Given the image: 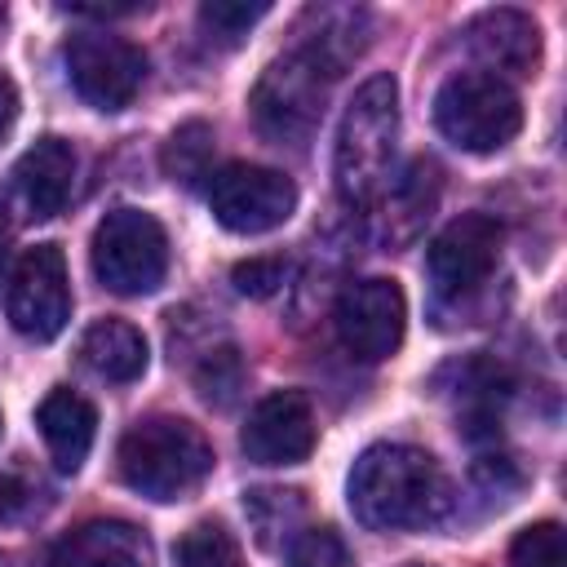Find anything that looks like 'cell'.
I'll return each instance as SVG.
<instances>
[{
    "instance_id": "6da1fadb",
    "label": "cell",
    "mask_w": 567,
    "mask_h": 567,
    "mask_svg": "<svg viewBox=\"0 0 567 567\" xmlns=\"http://www.w3.org/2000/svg\"><path fill=\"white\" fill-rule=\"evenodd\" d=\"M350 509L372 532L430 527L447 509V478L421 447L372 443L350 470Z\"/></svg>"
},
{
    "instance_id": "7a4b0ae2",
    "label": "cell",
    "mask_w": 567,
    "mask_h": 567,
    "mask_svg": "<svg viewBox=\"0 0 567 567\" xmlns=\"http://www.w3.org/2000/svg\"><path fill=\"white\" fill-rule=\"evenodd\" d=\"M394 137H399V84L394 75H372L354 89L337 128L332 177H337V195L350 208H368L385 195L394 168Z\"/></svg>"
},
{
    "instance_id": "3957f363",
    "label": "cell",
    "mask_w": 567,
    "mask_h": 567,
    "mask_svg": "<svg viewBox=\"0 0 567 567\" xmlns=\"http://www.w3.org/2000/svg\"><path fill=\"white\" fill-rule=\"evenodd\" d=\"M213 474V443L186 416H146L120 439V478L151 501H182Z\"/></svg>"
},
{
    "instance_id": "277c9868",
    "label": "cell",
    "mask_w": 567,
    "mask_h": 567,
    "mask_svg": "<svg viewBox=\"0 0 567 567\" xmlns=\"http://www.w3.org/2000/svg\"><path fill=\"white\" fill-rule=\"evenodd\" d=\"M434 124L452 146L470 155H492L518 137L523 102L501 75L461 71L447 75L443 89L434 93Z\"/></svg>"
},
{
    "instance_id": "5b68a950",
    "label": "cell",
    "mask_w": 567,
    "mask_h": 567,
    "mask_svg": "<svg viewBox=\"0 0 567 567\" xmlns=\"http://www.w3.org/2000/svg\"><path fill=\"white\" fill-rule=\"evenodd\" d=\"M93 275L120 297L155 292L168 275V235L142 208H111L93 230Z\"/></svg>"
},
{
    "instance_id": "8992f818",
    "label": "cell",
    "mask_w": 567,
    "mask_h": 567,
    "mask_svg": "<svg viewBox=\"0 0 567 567\" xmlns=\"http://www.w3.org/2000/svg\"><path fill=\"white\" fill-rule=\"evenodd\" d=\"M328 84H332V75L310 53L292 49V53L275 58L261 71V80L252 89V102H248L257 128L279 146H301L315 133V124L323 120Z\"/></svg>"
},
{
    "instance_id": "52a82bcc",
    "label": "cell",
    "mask_w": 567,
    "mask_h": 567,
    "mask_svg": "<svg viewBox=\"0 0 567 567\" xmlns=\"http://www.w3.org/2000/svg\"><path fill=\"white\" fill-rule=\"evenodd\" d=\"M62 62H66L71 89L97 111H124L146 80V53L133 40L111 35V31L66 35Z\"/></svg>"
},
{
    "instance_id": "ba28073f",
    "label": "cell",
    "mask_w": 567,
    "mask_h": 567,
    "mask_svg": "<svg viewBox=\"0 0 567 567\" xmlns=\"http://www.w3.org/2000/svg\"><path fill=\"white\" fill-rule=\"evenodd\" d=\"M208 208L235 235H266L292 217L297 186L279 168L226 164L208 177Z\"/></svg>"
},
{
    "instance_id": "9c48e42d",
    "label": "cell",
    "mask_w": 567,
    "mask_h": 567,
    "mask_svg": "<svg viewBox=\"0 0 567 567\" xmlns=\"http://www.w3.org/2000/svg\"><path fill=\"white\" fill-rule=\"evenodd\" d=\"M4 310H9V323L31 341H53L66 328L71 279H66V257L58 244H35L18 257Z\"/></svg>"
},
{
    "instance_id": "30bf717a",
    "label": "cell",
    "mask_w": 567,
    "mask_h": 567,
    "mask_svg": "<svg viewBox=\"0 0 567 567\" xmlns=\"http://www.w3.org/2000/svg\"><path fill=\"white\" fill-rule=\"evenodd\" d=\"M337 341L359 363H381L403 346L408 301L394 279H359L337 297Z\"/></svg>"
},
{
    "instance_id": "8fae6325",
    "label": "cell",
    "mask_w": 567,
    "mask_h": 567,
    "mask_svg": "<svg viewBox=\"0 0 567 567\" xmlns=\"http://www.w3.org/2000/svg\"><path fill=\"white\" fill-rule=\"evenodd\" d=\"M501 244H505V226L487 213H461L456 221H447L430 252H425V266H430V279L443 297H470L487 284V275L496 270V257H501Z\"/></svg>"
},
{
    "instance_id": "7c38bea8",
    "label": "cell",
    "mask_w": 567,
    "mask_h": 567,
    "mask_svg": "<svg viewBox=\"0 0 567 567\" xmlns=\"http://www.w3.org/2000/svg\"><path fill=\"white\" fill-rule=\"evenodd\" d=\"M239 447L257 465H297L315 447V408L301 390H275L257 399L244 421Z\"/></svg>"
},
{
    "instance_id": "4fadbf2b",
    "label": "cell",
    "mask_w": 567,
    "mask_h": 567,
    "mask_svg": "<svg viewBox=\"0 0 567 567\" xmlns=\"http://www.w3.org/2000/svg\"><path fill=\"white\" fill-rule=\"evenodd\" d=\"M75 186V146L66 137H40L13 164V204L27 221H49L66 208Z\"/></svg>"
},
{
    "instance_id": "5bb4252c",
    "label": "cell",
    "mask_w": 567,
    "mask_h": 567,
    "mask_svg": "<svg viewBox=\"0 0 567 567\" xmlns=\"http://www.w3.org/2000/svg\"><path fill=\"white\" fill-rule=\"evenodd\" d=\"M53 567H155L151 536L124 518H89L58 536Z\"/></svg>"
},
{
    "instance_id": "9a60e30c",
    "label": "cell",
    "mask_w": 567,
    "mask_h": 567,
    "mask_svg": "<svg viewBox=\"0 0 567 567\" xmlns=\"http://www.w3.org/2000/svg\"><path fill=\"white\" fill-rule=\"evenodd\" d=\"M439 385L456 399V421L470 439L501 430V408L509 399V368L505 363H496L487 354L456 359L439 372Z\"/></svg>"
},
{
    "instance_id": "2e32d148",
    "label": "cell",
    "mask_w": 567,
    "mask_h": 567,
    "mask_svg": "<svg viewBox=\"0 0 567 567\" xmlns=\"http://www.w3.org/2000/svg\"><path fill=\"white\" fill-rule=\"evenodd\" d=\"M465 44L487 66V75H536L540 66V27L523 9H487L465 27Z\"/></svg>"
},
{
    "instance_id": "e0dca14e",
    "label": "cell",
    "mask_w": 567,
    "mask_h": 567,
    "mask_svg": "<svg viewBox=\"0 0 567 567\" xmlns=\"http://www.w3.org/2000/svg\"><path fill=\"white\" fill-rule=\"evenodd\" d=\"M35 425L44 434V447L53 456V465L62 474H75L93 447V434H97V412L84 394L58 385L44 394V403L35 408Z\"/></svg>"
},
{
    "instance_id": "ac0fdd59",
    "label": "cell",
    "mask_w": 567,
    "mask_h": 567,
    "mask_svg": "<svg viewBox=\"0 0 567 567\" xmlns=\"http://www.w3.org/2000/svg\"><path fill=\"white\" fill-rule=\"evenodd\" d=\"M310 22L315 31H301V53H310L332 80L363 53L368 44V13L363 9H350V4H328V9H310Z\"/></svg>"
},
{
    "instance_id": "d6986e66",
    "label": "cell",
    "mask_w": 567,
    "mask_h": 567,
    "mask_svg": "<svg viewBox=\"0 0 567 567\" xmlns=\"http://www.w3.org/2000/svg\"><path fill=\"white\" fill-rule=\"evenodd\" d=\"M80 359L106 381H137L146 372V337L124 319H97L80 341Z\"/></svg>"
},
{
    "instance_id": "ffe728a7",
    "label": "cell",
    "mask_w": 567,
    "mask_h": 567,
    "mask_svg": "<svg viewBox=\"0 0 567 567\" xmlns=\"http://www.w3.org/2000/svg\"><path fill=\"white\" fill-rule=\"evenodd\" d=\"M385 221H390V239H412L416 226L430 217L434 199H439V168L416 159L408 168V177L399 186H385Z\"/></svg>"
},
{
    "instance_id": "44dd1931",
    "label": "cell",
    "mask_w": 567,
    "mask_h": 567,
    "mask_svg": "<svg viewBox=\"0 0 567 567\" xmlns=\"http://www.w3.org/2000/svg\"><path fill=\"white\" fill-rule=\"evenodd\" d=\"M244 509H248V523H252L257 540H261L266 549H275L279 540L292 545L297 523H301V514H306V501H301L297 487H252V492L244 496Z\"/></svg>"
},
{
    "instance_id": "7402d4cb",
    "label": "cell",
    "mask_w": 567,
    "mask_h": 567,
    "mask_svg": "<svg viewBox=\"0 0 567 567\" xmlns=\"http://www.w3.org/2000/svg\"><path fill=\"white\" fill-rule=\"evenodd\" d=\"M164 173L182 186H195L199 177H213V128L204 120L182 124L164 142Z\"/></svg>"
},
{
    "instance_id": "603a6c76",
    "label": "cell",
    "mask_w": 567,
    "mask_h": 567,
    "mask_svg": "<svg viewBox=\"0 0 567 567\" xmlns=\"http://www.w3.org/2000/svg\"><path fill=\"white\" fill-rule=\"evenodd\" d=\"M195 390L213 403V408H230L244 390V359L235 346H217L195 363Z\"/></svg>"
},
{
    "instance_id": "cb8c5ba5",
    "label": "cell",
    "mask_w": 567,
    "mask_h": 567,
    "mask_svg": "<svg viewBox=\"0 0 567 567\" xmlns=\"http://www.w3.org/2000/svg\"><path fill=\"white\" fill-rule=\"evenodd\" d=\"M177 567H244L239 540L221 523H195L177 540Z\"/></svg>"
},
{
    "instance_id": "d4e9b609",
    "label": "cell",
    "mask_w": 567,
    "mask_h": 567,
    "mask_svg": "<svg viewBox=\"0 0 567 567\" xmlns=\"http://www.w3.org/2000/svg\"><path fill=\"white\" fill-rule=\"evenodd\" d=\"M266 13H270V4H261V0L257 4H244V0H208V4H199V27L217 44H239Z\"/></svg>"
},
{
    "instance_id": "484cf974",
    "label": "cell",
    "mask_w": 567,
    "mask_h": 567,
    "mask_svg": "<svg viewBox=\"0 0 567 567\" xmlns=\"http://www.w3.org/2000/svg\"><path fill=\"white\" fill-rule=\"evenodd\" d=\"M509 563L514 567H567L563 554V527L558 523H532L514 536L509 545Z\"/></svg>"
},
{
    "instance_id": "4316f807",
    "label": "cell",
    "mask_w": 567,
    "mask_h": 567,
    "mask_svg": "<svg viewBox=\"0 0 567 567\" xmlns=\"http://www.w3.org/2000/svg\"><path fill=\"white\" fill-rule=\"evenodd\" d=\"M288 567H354V558L332 527H306L288 545Z\"/></svg>"
},
{
    "instance_id": "83f0119b",
    "label": "cell",
    "mask_w": 567,
    "mask_h": 567,
    "mask_svg": "<svg viewBox=\"0 0 567 567\" xmlns=\"http://www.w3.org/2000/svg\"><path fill=\"white\" fill-rule=\"evenodd\" d=\"M230 279L244 297H275L288 279V261L284 257H248L230 270Z\"/></svg>"
},
{
    "instance_id": "f1b7e54d",
    "label": "cell",
    "mask_w": 567,
    "mask_h": 567,
    "mask_svg": "<svg viewBox=\"0 0 567 567\" xmlns=\"http://www.w3.org/2000/svg\"><path fill=\"white\" fill-rule=\"evenodd\" d=\"M13 120H18V89H13V80L0 71V137L13 128Z\"/></svg>"
},
{
    "instance_id": "f546056e",
    "label": "cell",
    "mask_w": 567,
    "mask_h": 567,
    "mask_svg": "<svg viewBox=\"0 0 567 567\" xmlns=\"http://www.w3.org/2000/svg\"><path fill=\"white\" fill-rule=\"evenodd\" d=\"M4 244H9V226L0 221V266H4Z\"/></svg>"
},
{
    "instance_id": "4dcf8cb0",
    "label": "cell",
    "mask_w": 567,
    "mask_h": 567,
    "mask_svg": "<svg viewBox=\"0 0 567 567\" xmlns=\"http://www.w3.org/2000/svg\"><path fill=\"white\" fill-rule=\"evenodd\" d=\"M0 567H9V558H4V554H0Z\"/></svg>"
},
{
    "instance_id": "1f68e13d",
    "label": "cell",
    "mask_w": 567,
    "mask_h": 567,
    "mask_svg": "<svg viewBox=\"0 0 567 567\" xmlns=\"http://www.w3.org/2000/svg\"><path fill=\"white\" fill-rule=\"evenodd\" d=\"M408 567H430V563H408Z\"/></svg>"
},
{
    "instance_id": "d6a6232c",
    "label": "cell",
    "mask_w": 567,
    "mask_h": 567,
    "mask_svg": "<svg viewBox=\"0 0 567 567\" xmlns=\"http://www.w3.org/2000/svg\"><path fill=\"white\" fill-rule=\"evenodd\" d=\"M0 22H4V9H0Z\"/></svg>"
},
{
    "instance_id": "836d02e7",
    "label": "cell",
    "mask_w": 567,
    "mask_h": 567,
    "mask_svg": "<svg viewBox=\"0 0 567 567\" xmlns=\"http://www.w3.org/2000/svg\"><path fill=\"white\" fill-rule=\"evenodd\" d=\"M0 430H4V421H0Z\"/></svg>"
}]
</instances>
